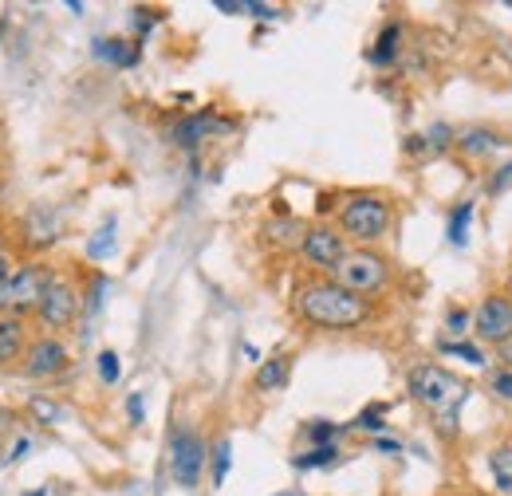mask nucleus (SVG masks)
<instances>
[{"label":"nucleus","mask_w":512,"mask_h":496,"mask_svg":"<svg viewBox=\"0 0 512 496\" xmlns=\"http://www.w3.org/2000/svg\"><path fill=\"white\" fill-rule=\"evenodd\" d=\"M292 308L304 323L323 327V331H347V327H359V323L371 319V304L363 296L347 292L343 284H335L331 276L300 284L296 296H292Z\"/></svg>","instance_id":"f257e3e1"},{"label":"nucleus","mask_w":512,"mask_h":496,"mask_svg":"<svg viewBox=\"0 0 512 496\" xmlns=\"http://www.w3.org/2000/svg\"><path fill=\"white\" fill-rule=\"evenodd\" d=\"M406 390L414 394V402H422L434 418H438V430L453 434L457 430V414L469 398V386L461 378H453L446 367H434V363H418L410 378H406Z\"/></svg>","instance_id":"f03ea898"},{"label":"nucleus","mask_w":512,"mask_h":496,"mask_svg":"<svg viewBox=\"0 0 512 496\" xmlns=\"http://www.w3.org/2000/svg\"><path fill=\"white\" fill-rule=\"evenodd\" d=\"M390 229V201L383 193H347L339 205V233L351 241H379Z\"/></svg>","instance_id":"7ed1b4c3"},{"label":"nucleus","mask_w":512,"mask_h":496,"mask_svg":"<svg viewBox=\"0 0 512 496\" xmlns=\"http://www.w3.org/2000/svg\"><path fill=\"white\" fill-rule=\"evenodd\" d=\"M52 280H56V272L44 268V264H24V268H16V272L0 284V315L20 319V315H28V311H40L48 288H52Z\"/></svg>","instance_id":"20e7f679"},{"label":"nucleus","mask_w":512,"mask_h":496,"mask_svg":"<svg viewBox=\"0 0 512 496\" xmlns=\"http://www.w3.org/2000/svg\"><path fill=\"white\" fill-rule=\"evenodd\" d=\"M331 280L367 300V296L383 292L386 284H390V264H386V256L371 252V248H351L343 256V264L331 272Z\"/></svg>","instance_id":"39448f33"},{"label":"nucleus","mask_w":512,"mask_h":496,"mask_svg":"<svg viewBox=\"0 0 512 496\" xmlns=\"http://www.w3.org/2000/svg\"><path fill=\"white\" fill-rule=\"evenodd\" d=\"M304 260L320 272H335L343 264V256L351 252L347 248V237L335 229V225H308V237H304Z\"/></svg>","instance_id":"423d86ee"},{"label":"nucleus","mask_w":512,"mask_h":496,"mask_svg":"<svg viewBox=\"0 0 512 496\" xmlns=\"http://www.w3.org/2000/svg\"><path fill=\"white\" fill-rule=\"evenodd\" d=\"M473 335L481 343H493V347H501L505 339H512V296L481 300V308L473 311Z\"/></svg>","instance_id":"0eeeda50"},{"label":"nucleus","mask_w":512,"mask_h":496,"mask_svg":"<svg viewBox=\"0 0 512 496\" xmlns=\"http://www.w3.org/2000/svg\"><path fill=\"white\" fill-rule=\"evenodd\" d=\"M201 465H205V445L193 430H178L170 437V473L178 485L193 489L197 477H201Z\"/></svg>","instance_id":"6e6552de"},{"label":"nucleus","mask_w":512,"mask_h":496,"mask_svg":"<svg viewBox=\"0 0 512 496\" xmlns=\"http://www.w3.org/2000/svg\"><path fill=\"white\" fill-rule=\"evenodd\" d=\"M36 315H40V323H44V327H52V331L71 327V323H75V315H79V292L67 284L64 276H56Z\"/></svg>","instance_id":"1a4fd4ad"},{"label":"nucleus","mask_w":512,"mask_h":496,"mask_svg":"<svg viewBox=\"0 0 512 496\" xmlns=\"http://www.w3.org/2000/svg\"><path fill=\"white\" fill-rule=\"evenodd\" d=\"M67 371V347L60 339H36L24 351V374L28 378H56Z\"/></svg>","instance_id":"9d476101"},{"label":"nucleus","mask_w":512,"mask_h":496,"mask_svg":"<svg viewBox=\"0 0 512 496\" xmlns=\"http://www.w3.org/2000/svg\"><path fill=\"white\" fill-rule=\"evenodd\" d=\"M260 237H264L272 248L288 252V248H304L308 225H304V221H296V217H272V221L260 229Z\"/></svg>","instance_id":"9b49d317"},{"label":"nucleus","mask_w":512,"mask_h":496,"mask_svg":"<svg viewBox=\"0 0 512 496\" xmlns=\"http://www.w3.org/2000/svg\"><path fill=\"white\" fill-rule=\"evenodd\" d=\"M24 233H28V245H32V248L52 245V241L60 237V217H56L52 209L36 205V209L28 213V221H24Z\"/></svg>","instance_id":"f8f14e48"},{"label":"nucleus","mask_w":512,"mask_h":496,"mask_svg":"<svg viewBox=\"0 0 512 496\" xmlns=\"http://www.w3.org/2000/svg\"><path fill=\"white\" fill-rule=\"evenodd\" d=\"M225 123H217L213 115H190V119H182V123L174 126V142L178 146H197L209 130H221Z\"/></svg>","instance_id":"ddd939ff"},{"label":"nucleus","mask_w":512,"mask_h":496,"mask_svg":"<svg viewBox=\"0 0 512 496\" xmlns=\"http://www.w3.org/2000/svg\"><path fill=\"white\" fill-rule=\"evenodd\" d=\"M20 351H24V327H20V319L0 315V363H12Z\"/></svg>","instance_id":"4468645a"},{"label":"nucleus","mask_w":512,"mask_h":496,"mask_svg":"<svg viewBox=\"0 0 512 496\" xmlns=\"http://www.w3.org/2000/svg\"><path fill=\"white\" fill-rule=\"evenodd\" d=\"M489 473H493L497 489L505 496H512V445H497L489 453Z\"/></svg>","instance_id":"2eb2a0df"},{"label":"nucleus","mask_w":512,"mask_h":496,"mask_svg":"<svg viewBox=\"0 0 512 496\" xmlns=\"http://www.w3.org/2000/svg\"><path fill=\"white\" fill-rule=\"evenodd\" d=\"M497 142H501V138H497L493 130H485V126H473V130H461V134H457L461 154H489Z\"/></svg>","instance_id":"dca6fc26"},{"label":"nucleus","mask_w":512,"mask_h":496,"mask_svg":"<svg viewBox=\"0 0 512 496\" xmlns=\"http://www.w3.org/2000/svg\"><path fill=\"white\" fill-rule=\"evenodd\" d=\"M95 52H99L103 60L119 63V67L138 63V48H134V44H127V40H99V44H95Z\"/></svg>","instance_id":"f3484780"},{"label":"nucleus","mask_w":512,"mask_h":496,"mask_svg":"<svg viewBox=\"0 0 512 496\" xmlns=\"http://www.w3.org/2000/svg\"><path fill=\"white\" fill-rule=\"evenodd\" d=\"M469 221H473V201H461L449 213V241L457 248H465V241H469Z\"/></svg>","instance_id":"a211bd4d"},{"label":"nucleus","mask_w":512,"mask_h":496,"mask_svg":"<svg viewBox=\"0 0 512 496\" xmlns=\"http://www.w3.org/2000/svg\"><path fill=\"white\" fill-rule=\"evenodd\" d=\"M284 378H288V359H268L256 371V386L260 390H276V386H284Z\"/></svg>","instance_id":"6ab92c4d"},{"label":"nucleus","mask_w":512,"mask_h":496,"mask_svg":"<svg viewBox=\"0 0 512 496\" xmlns=\"http://www.w3.org/2000/svg\"><path fill=\"white\" fill-rule=\"evenodd\" d=\"M398 40H402L398 24L383 28V36H379V48L371 52V63H390V60H394V56H398Z\"/></svg>","instance_id":"aec40b11"},{"label":"nucleus","mask_w":512,"mask_h":496,"mask_svg":"<svg viewBox=\"0 0 512 496\" xmlns=\"http://www.w3.org/2000/svg\"><path fill=\"white\" fill-rule=\"evenodd\" d=\"M335 457H339V453H335V445H316L312 453H304V457H296L292 465H296V469H320V465H331Z\"/></svg>","instance_id":"412c9836"},{"label":"nucleus","mask_w":512,"mask_h":496,"mask_svg":"<svg viewBox=\"0 0 512 496\" xmlns=\"http://www.w3.org/2000/svg\"><path fill=\"white\" fill-rule=\"evenodd\" d=\"M446 351L457 355V359H465L469 367H485V355H481V347H473V343H449Z\"/></svg>","instance_id":"4be33fe9"},{"label":"nucleus","mask_w":512,"mask_h":496,"mask_svg":"<svg viewBox=\"0 0 512 496\" xmlns=\"http://www.w3.org/2000/svg\"><path fill=\"white\" fill-rule=\"evenodd\" d=\"M225 473H229V441H217V449H213V485H221Z\"/></svg>","instance_id":"5701e85b"},{"label":"nucleus","mask_w":512,"mask_h":496,"mask_svg":"<svg viewBox=\"0 0 512 496\" xmlns=\"http://www.w3.org/2000/svg\"><path fill=\"white\" fill-rule=\"evenodd\" d=\"M489 386H493V394H501V398H509L512 402V371L509 367H497V371L489 374Z\"/></svg>","instance_id":"b1692460"},{"label":"nucleus","mask_w":512,"mask_h":496,"mask_svg":"<svg viewBox=\"0 0 512 496\" xmlns=\"http://www.w3.org/2000/svg\"><path fill=\"white\" fill-rule=\"evenodd\" d=\"M99 378L111 386V382H119V355L115 351H103L99 355Z\"/></svg>","instance_id":"393cba45"},{"label":"nucleus","mask_w":512,"mask_h":496,"mask_svg":"<svg viewBox=\"0 0 512 496\" xmlns=\"http://www.w3.org/2000/svg\"><path fill=\"white\" fill-rule=\"evenodd\" d=\"M355 426H359V430H371V434H383V430H386V426H383V406H375V410H363Z\"/></svg>","instance_id":"a878e982"},{"label":"nucleus","mask_w":512,"mask_h":496,"mask_svg":"<svg viewBox=\"0 0 512 496\" xmlns=\"http://www.w3.org/2000/svg\"><path fill=\"white\" fill-rule=\"evenodd\" d=\"M111 233H115V221H107V225L99 229V237L91 241V248H87V252H91V256H103V252H111Z\"/></svg>","instance_id":"bb28decb"},{"label":"nucleus","mask_w":512,"mask_h":496,"mask_svg":"<svg viewBox=\"0 0 512 496\" xmlns=\"http://www.w3.org/2000/svg\"><path fill=\"white\" fill-rule=\"evenodd\" d=\"M32 414L44 418V422H56V418H60V406L48 402V398H32Z\"/></svg>","instance_id":"cd10ccee"},{"label":"nucleus","mask_w":512,"mask_h":496,"mask_svg":"<svg viewBox=\"0 0 512 496\" xmlns=\"http://www.w3.org/2000/svg\"><path fill=\"white\" fill-rule=\"evenodd\" d=\"M308 434H312V441H316V445H331V437L339 434V430H335L331 422H316V426H312Z\"/></svg>","instance_id":"c85d7f7f"},{"label":"nucleus","mask_w":512,"mask_h":496,"mask_svg":"<svg viewBox=\"0 0 512 496\" xmlns=\"http://www.w3.org/2000/svg\"><path fill=\"white\" fill-rule=\"evenodd\" d=\"M509 182H512V162L505 166V170H501V174H497V178H493V182H489V189H493V193H501V189L509 186Z\"/></svg>","instance_id":"c756f323"},{"label":"nucleus","mask_w":512,"mask_h":496,"mask_svg":"<svg viewBox=\"0 0 512 496\" xmlns=\"http://www.w3.org/2000/svg\"><path fill=\"white\" fill-rule=\"evenodd\" d=\"M465 323H469V315H465V311H449V327H453V331H461V327H465Z\"/></svg>","instance_id":"7c9ffc66"},{"label":"nucleus","mask_w":512,"mask_h":496,"mask_svg":"<svg viewBox=\"0 0 512 496\" xmlns=\"http://www.w3.org/2000/svg\"><path fill=\"white\" fill-rule=\"evenodd\" d=\"M130 418L142 422V394H130Z\"/></svg>","instance_id":"2f4dec72"},{"label":"nucleus","mask_w":512,"mask_h":496,"mask_svg":"<svg viewBox=\"0 0 512 496\" xmlns=\"http://www.w3.org/2000/svg\"><path fill=\"white\" fill-rule=\"evenodd\" d=\"M497 351H501V363H505V367L512 371V339H505V343H501Z\"/></svg>","instance_id":"473e14b6"},{"label":"nucleus","mask_w":512,"mask_h":496,"mask_svg":"<svg viewBox=\"0 0 512 496\" xmlns=\"http://www.w3.org/2000/svg\"><path fill=\"white\" fill-rule=\"evenodd\" d=\"M28 496H48V493H44V489H36V493H28Z\"/></svg>","instance_id":"72a5a7b5"},{"label":"nucleus","mask_w":512,"mask_h":496,"mask_svg":"<svg viewBox=\"0 0 512 496\" xmlns=\"http://www.w3.org/2000/svg\"><path fill=\"white\" fill-rule=\"evenodd\" d=\"M0 260H8V256H4V245H0Z\"/></svg>","instance_id":"f704fd0d"},{"label":"nucleus","mask_w":512,"mask_h":496,"mask_svg":"<svg viewBox=\"0 0 512 496\" xmlns=\"http://www.w3.org/2000/svg\"><path fill=\"white\" fill-rule=\"evenodd\" d=\"M284 496H288V493H284Z\"/></svg>","instance_id":"c9c22d12"}]
</instances>
